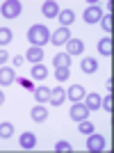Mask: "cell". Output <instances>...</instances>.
Segmentation results:
<instances>
[{"label":"cell","instance_id":"cell-10","mask_svg":"<svg viewBox=\"0 0 114 153\" xmlns=\"http://www.w3.org/2000/svg\"><path fill=\"white\" fill-rule=\"evenodd\" d=\"M41 14H44L46 19H55V16H59V5H57L55 0H46L44 5H41Z\"/></svg>","mask_w":114,"mask_h":153},{"label":"cell","instance_id":"cell-27","mask_svg":"<svg viewBox=\"0 0 114 153\" xmlns=\"http://www.w3.org/2000/svg\"><path fill=\"white\" fill-rule=\"evenodd\" d=\"M101 108L105 112H112V96H105V98L101 96Z\"/></svg>","mask_w":114,"mask_h":153},{"label":"cell","instance_id":"cell-22","mask_svg":"<svg viewBox=\"0 0 114 153\" xmlns=\"http://www.w3.org/2000/svg\"><path fill=\"white\" fill-rule=\"evenodd\" d=\"M12 39H14V34H12V30H9V27H0V46L12 44Z\"/></svg>","mask_w":114,"mask_h":153},{"label":"cell","instance_id":"cell-23","mask_svg":"<svg viewBox=\"0 0 114 153\" xmlns=\"http://www.w3.org/2000/svg\"><path fill=\"white\" fill-rule=\"evenodd\" d=\"M12 135H14V126H12V123H9V121L0 123V137H2V140H9Z\"/></svg>","mask_w":114,"mask_h":153},{"label":"cell","instance_id":"cell-14","mask_svg":"<svg viewBox=\"0 0 114 153\" xmlns=\"http://www.w3.org/2000/svg\"><path fill=\"white\" fill-rule=\"evenodd\" d=\"M21 146L25 149V151H32V149L37 146V135L34 133H21Z\"/></svg>","mask_w":114,"mask_h":153},{"label":"cell","instance_id":"cell-8","mask_svg":"<svg viewBox=\"0 0 114 153\" xmlns=\"http://www.w3.org/2000/svg\"><path fill=\"white\" fill-rule=\"evenodd\" d=\"M71 39V32L69 27H59V30H55V34H50V44L55 46H64L66 41Z\"/></svg>","mask_w":114,"mask_h":153},{"label":"cell","instance_id":"cell-5","mask_svg":"<svg viewBox=\"0 0 114 153\" xmlns=\"http://www.w3.org/2000/svg\"><path fill=\"white\" fill-rule=\"evenodd\" d=\"M101 16H103V12H101V7H98V5H89L87 9H84V14H82L84 23H89V25L98 23V21H101Z\"/></svg>","mask_w":114,"mask_h":153},{"label":"cell","instance_id":"cell-6","mask_svg":"<svg viewBox=\"0 0 114 153\" xmlns=\"http://www.w3.org/2000/svg\"><path fill=\"white\" fill-rule=\"evenodd\" d=\"M64 46H66V55H71V57H73V55H82V53H84V41H80V39L71 37Z\"/></svg>","mask_w":114,"mask_h":153},{"label":"cell","instance_id":"cell-20","mask_svg":"<svg viewBox=\"0 0 114 153\" xmlns=\"http://www.w3.org/2000/svg\"><path fill=\"white\" fill-rule=\"evenodd\" d=\"M69 64H71V55H66V53L55 55V69H69Z\"/></svg>","mask_w":114,"mask_h":153},{"label":"cell","instance_id":"cell-31","mask_svg":"<svg viewBox=\"0 0 114 153\" xmlns=\"http://www.w3.org/2000/svg\"><path fill=\"white\" fill-rule=\"evenodd\" d=\"M2 103H5V94H2V91H0V105H2Z\"/></svg>","mask_w":114,"mask_h":153},{"label":"cell","instance_id":"cell-3","mask_svg":"<svg viewBox=\"0 0 114 153\" xmlns=\"http://www.w3.org/2000/svg\"><path fill=\"white\" fill-rule=\"evenodd\" d=\"M105 137L103 135H96V133H91V135H87V151H91V153H103L105 151Z\"/></svg>","mask_w":114,"mask_h":153},{"label":"cell","instance_id":"cell-26","mask_svg":"<svg viewBox=\"0 0 114 153\" xmlns=\"http://www.w3.org/2000/svg\"><path fill=\"white\" fill-rule=\"evenodd\" d=\"M55 151H59V153H69V151H73V149H71V144H69V142H57V144H55Z\"/></svg>","mask_w":114,"mask_h":153},{"label":"cell","instance_id":"cell-18","mask_svg":"<svg viewBox=\"0 0 114 153\" xmlns=\"http://www.w3.org/2000/svg\"><path fill=\"white\" fill-rule=\"evenodd\" d=\"M30 76L34 78V80H46V78H48V69H46L44 64H34Z\"/></svg>","mask_w":114,"mask_h":153},{"label":"cell","instance_id":"cell-2","mask_svg":"<svg viewBox=\"0 0 114 153\" xmlns=\"http://www.w3.org/2000/svg\"><path fill=\"white\" fill-rule=\"evenodd\" d=\"M0 12H2L5 19H19L21 12H23V5H21L19 0H7V2H2Z\"/></svg>","mask_w":114,"mask_h":153},{"label":"cell","instance_id":"cell-11","mask_svg":"<svg viewBox=\"0 0 114 153\" xmlns=\"http://www.w3.org/2000/svg\"><path fill=\"white\" fill-rule=\"evenodd\" d=\"M23 57H25L27 62H32V64H41V59H44V48H39V46H30Z\"/></svg>","mask_w":114,"mask_h":153},{"label":"cell","instance_id":"cell-12","mask_svg":"<svg viewBox=\"0 0 114 153\" xmlns=\"http://www.w3.org/2000/svg\"><path fill=\"white\" fill-rule=\"evenodd\" d=\"M64 101H66V91H64L62 87H55V89H50V98H48V103H50V105L59 108Z\"/></svg>","mask_w":114,"mask_h":153},{"label":"cell","instance_id":"cell-17","mask_svg":"<svg viewBox=\"0 0 114 153\" xmlns=\"http://www.w3.org/2000/svg\"><path fill=\"white\" fill-rule=\"evenodd\" d=\"M80 69H82L84 73H96V71H98V59H94V57H84L82 62H80Z\"/></svg>","mask_w":114,"mask_h":153},{"label":"cell","instance_id":"cell-29","mask_svg":"<svg viewBox=\"0 0 114 153\" xmlns=\"http://www.w3.org/2000/svg\"><path fill=\"white\" fill-rule=\"evenodd\" d=\"M7 59H9V53H7L5 48H0V66H2V64H5Z\"/></svg>","mask_w":114,"mask_h":153},{"label":"cell","instance_id":"cell-13","mask_svg":"<svg viewBox=\"0 0 114 153\" xmlns=\"http://www.w3.org/2000/svg\"><path fill=\"white\" fill-rule=\"evenodd\" d=\"M84 105L89 108V112H94V110L101 108V94H96V91H91V94H84Z\"/></svg>","mask_w":114,"mask_h":153},{"label":"cell","instance_id":"cell-16","mask_svg":"<svg viewBox=\"0 0 114 153\" xmlns=\"http://www.w3.org/2000/svg\"><path fill=\"white\" fill-rule=\"evenodd\" d=\"M59 23H62V27H69L73 21H76V12L73 9H59Z\"/></svg>","mask_w":114,"mask_h":153},{"label":"cell","instance_id":"cell-19","mask_svg":"<svg viewBox=\"0 0 114 153\" xmlns=\"http://www.w3.org/2000/svg\"><path fill=\"white\" fill-rule=\"evenodd\" d=\"M98 53H101V55H105V57H110V55H112V39H110V37H105V39H101V41H98Z\"/></svg>","mask_w":114,"mask_h":153},{"label":"cell","instance_id":"cell-7","mask_svg":"<svg viewBox=\"0 0 114 153\" xmlns=\"http://www.w3.org/2000/svg\"><path fill=\"white\" fill-rule=\"evenodd\" d=\"M84 94H87V91H84L82 85H73V87H69V89H66V98H69L71 103H80V101L84 98Z\"/></svg>","mask_w":114,"mask_h":153},{"label":"cell","instance_id":"cell-9","mask_svg":"<svg viewBox=\"0 0 114 153\" xmlns=\"http://www.w3.org/2000/svg\"><path fill=\"white\" fill-rule=\"evenodd\" d=\"M14 80H16L14 69H9V66H0V87H9V85H14Z\"/></svg>","mask_w":114,"mask_h":153},{"label":"cell","instance_id":"cell-30","mask_svg":"<svg viewBox=\"0 0 114 153\" xmlns=\"http://www.w3.org/2000/svg\"><path fill=\"white\" fill-rule=\"evenodd\" d=\"M12 62H14V66H21V64L25 62V57H23V55H16V57H14Z\"/></svg>","mask_w":114,"mask_h":153},{"label":"cell","instance_id":"cell-4","mask_svg":"<svg viewBox=\"0 0 114 153\" xmlns=\"http://www.w3.org/2000/svg\"><path fill=\"white\" fill-rule=\"evenodd\" d=\"M69 114H71V119H73L76 123L78 121H84V119H89V108L84 105L82 101H80V103H73V108H71Z\"/></svg>","mask_w":114,"mask_h":153},{"label":"cell","instance_id":"cell-1","mask_svg":"<svg viewBox=\"0 0 114 153\" xmlns=\"http://www.w3.org/2000/svg\"><path fill=\"white\" fill-rule=\"evenodd\" d=\"M27 41H30V46H39V48H44L46 44H50V30L46 25H32L30 30H27Z\"/></svg>","mask_w":114,"mask_h":153},{"label":"cell","instance_id":"cell-24","mask_svg":"<svg viewBox=\"0 0 114 153\" xmlns=\"http://www.w3.org/2000/svg\"><path fill=\"white\" fill-rule=\"evenodd\" d=\"M78 130H80V133H84V135H91V133H94V123L89 121V119L78 121Z\"/></svg>","mask_w":114,"mask_h":153},{"label":"cell","instance_id":"cell-15","mask_svg":"<svg viewBox=\"0 0 114 153\" xmlns=\"http://www.w3.org/2000/svg\"><path fill=\"white\" fill-rule=\"evenodd\" d=\"M30 117H32V121L41 123V121H46V119H48V110H46L44 105H34V108H32V112H30Z\"/></svg>","mask_w":114,"mask_h":153},{"label":"cell","instance_id":"cell-21","mask_svg":"<svg viewBox=\"0 0 114 153\" xmlns=\"http://www.w3.org/2000/svg\"><path fill=\"white\" fill-rule=\"evenodd\" d=\"M34 98H37V103H46L50 98V89H48V87H39V89L34 91Z\"/></svg>","mask_w":114,"mask_h":153},{"label":"cell","instance_id":"cell-28","mask_svg":"<svg viewBox=\"0 0 114 153\" xmlns=\"http://www.w3.org/2000/svg\"><path fill=\"white\" fill-rule=\"evenodd\" d=\"M71 73H69V69H55V78L57 80H66Z\"/></svg>","mask_w":114,"mask_h":153},{"label":"cell","instance_id":"cell-25","mask_svg":"<svg viewBox=\"0 0 114 153\" xmlns=\"http://www.w3.org/2000/svg\"><path fill=\"white\" fill-rule=\"evenodd\" d=\"M98 23H101V27L105 32H112V14H107V16H101V21H98Z\"/></svg>","mask_w":114,"mask_h":153}]
</instances>
